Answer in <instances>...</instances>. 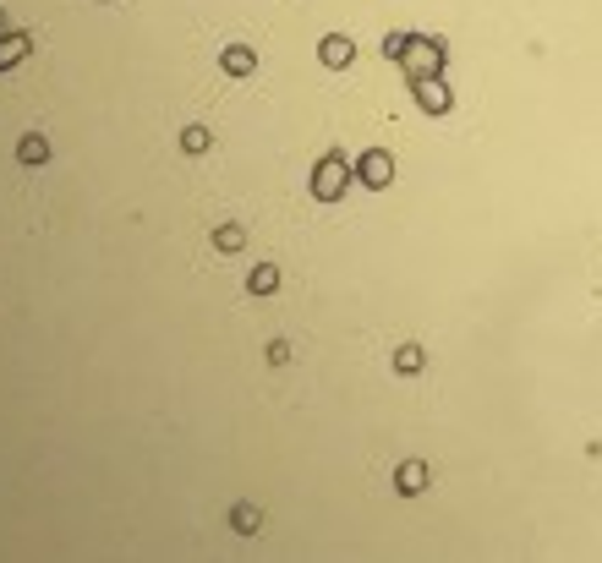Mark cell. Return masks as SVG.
<instances>
[{
	"instance_id": "6da1fadb",
	"label": "cell",
	"mask_w": 602,
	"mask_h": 563,
	"mask_svg": "<svg viewBox=\"0 0 602 563\" xmlns=\"http://www.w3.org/2000/svg\"><path fill=\"white\" fill-rule=\"evenodd\" d=\"M345 186H351V164H345L340 154L318 159V170H312V197H318V203H340Z\"/></svg>"
},
{
	"instance_id": "7a4b0ae2",
	"label": "cell",
	"mask_w": 602,
	"mask_h": 563,
	"mask_svg": "<svg viewBox=\"0 0 602 563\" xmlns=\"http://www.w3.org/2000/svg\"><path fill=\"white\" fill-rule=\"evenodd\" d=\"M444 72V44L438 39H411V50H405V77L422 82V77H438Z\"/></svg>"
},
{
	"instance_id": "3957f363",
	"label": "cell",
	"mask_w": 602,
	"mask_h": 563,
	"mask_svg": "<svg viewBox=\"0 0 602 563\" xmlns=\"http://www.w3.org/2000/svg\"><path fill=\"white\" fill-rule=\"evenodd\" d=\"M356 181L373 186V192H384V186L395 181V159H389L384 148H367V154L356 159Z\"/></svg>"
},
{
	"instance_id": "277c9868",
	"label": "cell",
	"mask_w": 602,
	"mask_h": 563,
	"mask_svg": "<svg viewBox=\"0 0 602 563\" xmlns=\"http://www.w3.org/2000/svg\"><path fill=\"white\" fill-rule=\"evenodd\" d=\"M411 88H416V104H422L427 115H449V104H455L449 88H444V77H422V82H411Z\"/></svg>"
},
{
	"instance_id": "5b68a950",
	"label": "cell",
	"mask_w": 602,
	"mask_h": 563,
	"mask_svg": "<svg viewBox=\"0 0 602 563\" xmlns=\"http://www.w3.org/2000/svg\"><path fill=\"white\" fill-rule=\"evenodd\" d=\"M351 55H356V44L345 39V33H329V39L318 44V61L323 66H351Z\"/></svg>"
},
{
	"instance_id": "8992f818",
	"label": "cell",
	"mask_w": 602,
	"mask_h": 563,
	"mask_svg": "<svg viewBox=\"0 0 602 563\" xmlns=\"http://www.w3.org/2000/svg\"><path fill=\"white\" fill-rule=\"evenodd\" d=\"M395 487L405 492V498H416V492L427 487V465H416V460H405L400 471H395Z\"/></svg>"
},
{
	"instance_id": "52a82bcc",
	"label": "cell",
	"mask_w": 602,
	"mask_h": 563,
	"mask_svg": "<svg viewBox=\"0 0 602 563\" xmlns=\"http://www.w3.org/2000/svg\"><path fill=\"white\" fill-rule=\"evenodd\" d=\"M422 367H427L422 345H400V350H395V372H405V378H411V372H422Z\"/></svg>"
},
{
	"instance_id": "ba28073f",
	"label": "cell",
	"mask_w": 602,
	"mask_h": 563,
	"mask_svg": "<svg viewBox=\"0 0 602 563\" xmlns=\"http://www.w3.org/2000/svg\"><path fill=\"white\" fill-rule=\"evenodd\" d=\"M258 520H263V514L252 509V503H236V509H230V525H236L241 536H252V531H258Z\"/></svg>"
},
{
	"instance_id": "9c48e42d",
	"label": "cell",
	"mask_w": 602,
	"mask_h": 563,
	"mask_svg": "<svg viewBox=\"0 0 602 563\" xmlns=\"http://www.w3.org/2000/svg\"><path fill=\"white\" fill-rule=\"evenodd\" d=\"M17 154H22V164H44V159H50V143H44V137H22Z\"/></svg>"
},
{
	"instance_id": "30bf717a",
	"label": "cell",
	"mask_w": 602,
	"mask_h": 563,
	"mask_svg": "<svg viewBox=\"0 0 602 563\" xmlns=\"http://www.w3.org/2000/svg\"><path fill=\"white\" fill-rule=\"evenodd\" d=\"M252 66H258V61H252V50H241V44H236V50H225V72H230V77L252 72Z\"/></svg>"
},
{
	"instance_id": "8fae6325",
	"label": "cell",
	"mask_w": 602,
	"mask_h": 563,
	"mask_svg": "<svg viewBox=\"0 0 602 563\" xmlns=\"http://www.w3.org/2000/svg\"><path fill=\"white\" fill-rule=\"evenodd\" d=\"M22 50H28V39H17V33H11V39H0V72H6V66H17Z\"/></svg>"
},
{
	"instance_id": "7c38bea8",
	"label": "cell",
	"mask_w": 602,
	"mask_h": 563,
	"mask_svg": "<svg viewBox=\"0 0 602 563\" xmlns=\"http://www.w3.org/2000/svg\"><path fill=\"white\" fill-rule=\"evenodd\" d=\"M405 50H411V33H389V39H384V55H389V61H405Z\"/></svg>"
},
{
	"instance_id": "4fadbf2b",
	"label": "cell",
	"mask_w": 602,
	"mask_h": 563,
	"mask_svg": "<svg viewBox=\"0 0 602 563\" xmlns=\"http://www.w3.org/2000/svg\"><path fill=\"white\" fill-rule=\"evenodd\" d=\"M241 241H247V236H241V230L236 225H225V230H214V246H219V252H236V246Z\"/></svg>"
},
{
	"instance_id": "5bb4252c",
	"label": "cell",
	"mask_w": 602,
	"mask_h": 563,
	"mask_svg": "<svg viewBox=\"0 0 602 563\" xmlns=\"http://www.w3.org/2000/svg\"><path fill=\"white\" fill-rule=\"evenodd\" d=\"M274 285H280V274H274V268H258V274H252V290H258V296H269Z\"/></svg>"
},
{
	"instance_id": "9a60e30c",
	"label": "cell",
	"mask_w": 602,
	"mask_h": 563,
	"mask_svg": "<svg viewBox=\"0 0 602 563\" xmlns=\"http://www.w3.org/2000/svg\"><path fill=\"white\" fill-rule=\"evenodd\" d=\"M181 143H187V154H203V148H208V132H203V126H187V137H181Z\"/></svg>"
}]
</instances>
